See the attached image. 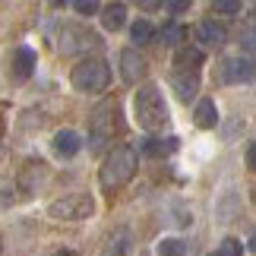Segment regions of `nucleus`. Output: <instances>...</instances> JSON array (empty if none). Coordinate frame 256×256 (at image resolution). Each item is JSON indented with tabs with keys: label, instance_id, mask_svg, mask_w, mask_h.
Masks as SVG:
<instances>
[{
	"label": "nucleus",
	"instance_id": "nucleus-1",
	"mask_svg": "<svg viewBox=\"0 0 256 256\" xmlns=\"http://www.w3.org/2000/svg\"><path fill=\"white\" fill-rule=\"evenodd\" d=\"M136 168H140V158H136V149L130 146H117L114 152H108V158L102 162V171H98V184H102L104 193H114L126 186L133 180Z\"/></svg>",
	"mask_w": 256,
	"mask_h": 256
},
{
	"label": "nucleus",
	"instance_id": "nucleus-2",
	"mask_svg": "<svg viewBox=\"0 0 256 256\" xmlns=\"http://www.w3.org/2000/svg\"><path fill=\"white\" fill-rule=\"evenodd\" d=\"M117 133H120V102L117 98H104L88 114V149L102 152Z\"/></svg>",
	"mask_w": 256,
	"mask_h": 256
},
{
	"label": "nucleus",
	"instance_id": "nucleus-3",
	"mask_svg": "<svg viewBox=\"0 0 256 256\" xmlns=\"http://www.w3.org/2000/svg\"><path fill=\"white\" fill-rule=\"evenodd\" d=\"M133 114H136V124H140L142 130H149V133L164 130V124L171 120L162 88L152 86V82L140 86V92H136V98H133Z\"/></svg>",
	"mask_w": 256,
	"mask_h": 256
},
{
	"label": "nucleus",
	"instance_id": "nucleus-4",
	"mask_svg": "<svg viewBox=\"0 0 256 256\" xmlns=\"http://www.w3.org/2000/svg\"><path fill=\"white\" fill-rule=\"evenodd\" d=\"M70 82L76 92H104L108 82H111V66L102 57H86V60L73 66Z\"/></svg>",
	"mask_w": 256,
	"mask_h": 256
},
{
	"label": "nucleus",
	"instance_id": "nucleus-5",
	"mask_svg": "<svg viewBox=\"0 0 256 256\" xmlns=\"http://www.w3.org/2000/svg\"><path fill=\"white\" fill-rule=\"evenodd\" d=\"M92 212H95V200L82 190L64 193L48 206V215L54 222H86V218H92Z\"/></svg>",
	"mask_w": 256,
	"mask_h": 256
},
{
	"label": "nucleus",
	"instance_id": "nucleus-6",
	"mask_svg": "<svg viewBox=\"0 0 256 256\" xmlns=\"http://www.w3.org/2000/svg\"><path fill=\"white\" fill-rule=\"evenodd\" d=\"M102 48V38H98L88 26H80V22H70L57 32V51L73 57V54H86V51H98Z\"/></svg>",
	"mask_w": 256,
	"mask_h": 256
},
{
	"label": "nucleus",
	"instance_id": "nucleus-7",
	"mask_svg": "<svg viewBox=\"0 0 256 256\" xmlns=\"http://www.w3.org/2000/svg\"><path fill=\"white\" fill-rule=\"evenodd\" d=\"M35 64H38V57L32 48H26V44H16L13 51L6 54V80L13 82V86H22L32 80V73H35Z\"/></svg>",
	"mask_w": 256,
	"mask_h": 256
},
{
	"label": "nucleus",
	"instance_id": "nucleus-8",
	"mask_svg": "<svg viewBox=\"0 0 256 256\" xmlns=\"http://www.w3.org/2000/svg\"><path fill=\"white\" fill-rule=\"evenodd\" d=\"M256 80V64L250 57H224L218 64V82L224 86H240Z\"/></svg>",
	"mask_w": 256,
	"mask_h": 256
},
{
	"label": "nucleus",
	"instance_id": "nucleus-9",
	"mask_svg": "<svg viewBox=\"0 0 256 256\" xmlns=\"http://www.w3.org/2000/svg\"><path fill=\"white\" fill-rule=\"evenodd\" d=\"M146 73H149L146 57L136 51V48H124V51H120V80L126 86H140L146 80Z\"/></svg>",
	"mask_w": 256,
	"mask_h": 256
},
{
	"label": "nucleus",
	"instance_id": "nucleus-10",
	"mask_svg": "<svg viewBox=\"0 0 256 256\" xmlns=\"http://www.w3.org/2000/svg\"><path fill=\"white\" fill-rule=\"evenodd\" d=\"M44 174H48V164L44 162L28 158L22 168H19V174H16V186L22 190V196H32V193H38V184L44 180Z\"/></svg>",
	"mask_w": 256,
	"mask_h": 256
},
{
	"label": "nucleus",
	"instance_id": "nucleus-11",
	"mask_svg": "<svg viewBox=\"0 0 256 256\" xmlns=\"http://www.w3.org/2000/svg\"><path fill=\"white\" fill-rule=\"evenodd\" d=\"M133 253V234L126 228H114L102 244V256H130Z\"/></svg>",
	"mask_w": 256,
	"mask_h": 256
},
{
	"label": "nucleus",
	"instance_id": "nucleus-12",
	"mask_svg": "<svg viewBox=\"0 0 256 256\" xmlns=\"http://www.w3.org/2000/svg\"><path fill=\"white\" fill-rule=\"evenodd\" d=\"M196 42L202 48H222L228 42V32H224V26L215 22V19H202V22L196 26Z\"/></svg>",
	"mask_w": 256,
	"mask_h": 256
},
{
	"label": "nucleus",
	"instance_id": "nucleus-13",
	"mask_svg": "<svg viewBox=\"0 0 256 256\" xmlns=\"http://www.w3.org/2000/svg\"><path fill=\"white\" fill-rule=\"evenodd\" d=\"M206 64V54H202V48H190V44H184L180 51L174 54V66H177V73H200V66Z\"/></svg>",
	"mask_w": 256,
	"mask_h": 256
},
{
	"label": "nucleus",
	"instance_id": "nucleus-14",
	"mask_svg": "<svg viewBox=\"0 0 256 256\" xmlns=\"http://www.w3.org/2000/svg\"><path fill=\"white\" fill-rule=\"evenodd\" d=\"M51 146H54V155H60V158H73V155H80L82 140H80L76 130H57Z\"/></svg>",
	"mask_w": 256,
	"mask_h": 256
},
{
	"label": "nucleus",
	"instance_id": "nucleus-15",
	"mask_svg": "<svg viewBox=\"0 0 256 256\" xmlns=\"http://www.w3.org/2000/svg\"><path fill=\"white\" fill-rule=\"evenodd\" d=\"M171 88L177 92L180 102H193L200 92V73H174L171 76Z\"/></svg>",
	"mask_w": 256,
	"mask_h": 256
},
{
	"label": "nucleus",
	"instance_id": "nucleus-16",
	"mask_svg": "<svg viewBox=\"0 0 256 256\" xmlns=\"http://www.w3.org/2000/svg\"><path fill=\"white\" fill-rule=\"evenodd\" d=\"M193 124L200 126V130H212V126L218 124V108H215V102H212V98H200V102H196Z\"/></svg>",
	"mask_w": 256,
	"mask_h": 256
},
{
	"label": "nucleus",
	"instance_id": "nucleus-17",
	"mask_svg": "<svg viewBox=\"0 0 256 256\" xmlns=\"http://www.w3.org/2000/svg\"><path fill=\"white\" fill-rule=\"evenodd\" d=\"M102 26L108 32H117V28L126 26V4H108L102 10Z\"/></svg>",
	"mask_w": 256,
	"mask_h": 256
},
{
	"label": "nucleus",
	"instance_id": "nucleus-18",
	"mask_svg": "<svg viewBox=\"0 0 256 256\" xmlns=\"http://www.w3.org/2000/svg\"><path fill=\"white\" fill-rule=\"evenodd\" d=\"M140 149L146 155H152V158H158V155H171L177 149V136H171V140H142Z\"/></svg>",
	"mask_w": 256,
	"mask_h": 256
},
{
	"label": "nucleus",
	"instance_id": "nucleus-19",
	"mask_svg": "<svg viewBox=\"0 0 256 256\" xmlns=\"http://www.w3.org/2000/svg\"><path fill=\"white\" fill-rule=\"evenodd\" d=\"M158 38H162V42L168 44V48H177V51H180V48H184L180 42L186 38V28H184V26H177V22H168V26H164L162 32H158Z\"/></svg>",
	"mask_w": 256,
	"mask_h": 256
},
{
	"label": "nucleus",
	"instance_id": "nucleus-20",
	"mask_svg": "<svg viewBox=\"0 0 256 256\" xmlns=\"http://www.w3.org/2000/svg\"><path fill=\"white\" fill-rule=\"evenodd\" d=\"M130 35H133V42H136V44H149L152 38H155V28H152L149 19H140V22H133Z\"/></svg>",
	"mask_w": 256,
	"mask_h": 256
},
{
	"label": "nucleus",
	"instance_id": "nucleus-21",
	"mask_svg": "<svg viewBox=\"0 0 256 256\" xmlns=\"http://www.w3.org/2000/svg\"><path fill=\"white\" fill-rule=\"evenodd\" d=\"M212 256H244V244L238 238H224L218 247L212 250Z\"/></svg>",
	"mask_w": 256,
	"mask_h": 256
},
{
	"label": "nucleus",
	"instance_id": "nucleus-22",
	"mask_svg": "<svg viewBox=\"0 0 256 256\" xmlns=\"http://www.w3.org/2000/svg\"><path fill=\"white\" fill-rule=\"evenodd\" d=\"M184 250H186V244L177 238H164L158 244V256H184Z\"/></svg>",
	"mask_w": 256,
	"mask_h": 256
},
{
	"label": "nucleus",
	"instance_id": "nucleus-23",
	"mask_svg": "<svg viewBox=\"0 0 256 256\" xmlns=\"http://www.w3.org/2000/svg\"><path fill=\"white\" fill-rule=\"evenodd\" d=\"M240 51L247 57H256V26L240 28Z\"/></svg>",
	"mask_w": 256,
	"mask_h": 256
},
{
	"label": "nucleus",
	"instance_id": "nucleus-24",
	"mask_svg": "<svg viewBox=\"0 0 256 256\" xmlns=\"http://www.w3.org/2000/svg\"><path fill=\"white\" fill-rule=\"evenodd\" d=\"M73 10H76V13H82V16H95V13H102V4H95V0H76V4H73Z\"/></svg>",
	"mask_w": 256,
	"mask_h": 256
},
{
	"label": "nucleus",
	"instance_id": "nucleus-25",
	"mask_svg": "<svg viewBox=\"0 0 256 256\" xmlns=\"http://www.w3.org/2000/svg\"><path fill=\"white\" fill-rule=\"evenodd\" d=\"M215 13H224V16H234V13H240V4L238 0H218V4H212Z\"/></svg>",
	"mask_w": 256,
	"mask_h": 256
},
{
	"label": "nucleus",
	"instance_id": "nucleus-26",
	"mask_svg": "<svg viewBox=\"0 0 256 256\" xmlns=\"http://www.w3.org/2000/svg\"><path fill=\"white\" fill-rule=\"evenodd\" d=\"M10 186L16 190V180H10V177H4V180H0V209L13 202V193H10Z\"/></svg>",
	"mask_w": 256,
	"mask_h": 256
},
{
	"label": "nucleus",
	"instance_id": "nucleus-27",
	"mask_svg": "<svg viewBox=\"0 0 256 256\" xmlns=\"http://www.w3.org/2000/svg\"><path fill=\"white\" fill-rule=\"evenodd\" d=\"M164 10H168V13H186L190 4H186V0H171V4H164Z\"/></svg>",
	"mask_w": 256,
	"mask_h": 256
},
{
	"label": "nucleus",
	"instance_id": "nucleus-28",
	"mask_svg": "<svg viewBox=\"0 0 256 256\" xmlns=\"http://www.w3.org/2000/svg\"><path fill=\"white\" fill-rule=\"evenodd\" d=\"M247 168H250V171H256V142H250V146H247Z\"/></svg>",
	"mask_w": 256,
	"mask_h": 256
},
{
	"label": "nucleus",
	"instance_id": "nucleus-29",
	"mask_svg": "<svg viewBox=\"0 0 256 256\" xmlns=\"http://www.w3.org/2000/svg\"><path fill=\"white\" fill-rule=\"evenodd\" d=\"M247 247H250V253H256V228L250 231V240H247Z\"/></svg>",
	"mask_w": 256,
	"mask_h": 256
},
{
	"label": "nucleus",
	"instance_id": "nucleus-30",
	"mask_svg": "<svg viewBox=\"0 0 256 256\" xmlns=\"http://www.w3.org/2000/svg\"><path fill=\"white\" fill-rule=\"evenodd\" d=\"M4 130H6V124H4V117H0V142H4Z\"/></svg>",
	"mask_w": 256,
	"mask_h": 256
},
{
	"label": "nucleus",
	"instance_id": "nucleus-31",
	"mask_svg": "<svg viewBox=\"0 0 256 256\" xmlns=\"http://www.w3.org/2000/svg\"><path fill=\"white\" fill-rule=\"evenodd\" d=\"M57 256H76L73 250H60V253H57Z\"/></svg>",
	"mask_w": 256,
	"mask_h": 256
},
{
	"label": "nucleus",
	"instance_id": "nucleus-32",
	"mask_svg": "<svg viewBox=\"0 0 256 256\" xmlns=\"http://www.w3.org/2000/svg\"><path fill=\"white\" fill-rule=\"evenodd\" d=\"M250 200H253V206H256V186H253V196H250Z\"/></svg>",
	"mask_w": 256,
	"mask_h": 256
},
{
	"label": "nucleus",
	"instance_id": "nucleus-33",
	"mask_svg": "<svg viewBox=\"0 0 256 256\" xmlns=\"http://www.w3.org/2000/svg\"><path fill=\"white\" fill-rule=\"evenodd\" d=\"M253 13H256V6H253Z\"/></svg>",
	"mask_w": 256,
	"mask_h": 256
}]
</instances>
